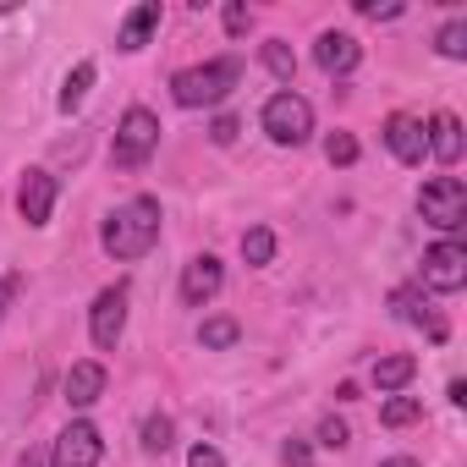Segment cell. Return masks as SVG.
<instances>
[{
	"mask_svg": "<svg viewBox=\"0 0 467 467\" xmlns=\"http://www.w3.org/2000/svg\"><path fill=\"white\" fill-rule=\"evenodd\" d=\"M160 225H165L160 198H132V203H121V209L105 220L99 248H105L116 265H132V259H143V254L160 243Z\"/></svg>",
	"mask_w": 467,
	"mask_h": 467,
	"instance_id": "cell-1",
	"label": "cell"
},
{
	"mask_svg": "<svg viewBox=\"0 0 467 467\" xmlns=\"http://www.w3.org/2000/svg\"><path fill=\"white\" fill-rule=\"evenodd\" d=\"M243 83V61L237 56H220V61H203V67H187L171 78V94L182 110H198V105H220L231 88Z\"/></svg>",
	"mask_w": 467,
	"mask_h": 467,
	"instance_id": "cell-2",
	"label": "cell"
},
{
	"mask_svg": "<svg viewBox=\"0 0 467 467\" xmlns=\"http://www.w3.org/2000/svg\"><path fill=\"white\" fill-rule=\"evenodd\" d=\"M259 121H265L270 143H281V149H297V143H308V138H314V105H308L303 94H292V88L270 94Z\"/></svg>",
	"mask_w": 467,
	"mask_h": 467,
	"instance_id": "cell-3",
	"label": "cell"
},
{
	"mask_svg": "<svg viewBox=\"0 0 467 467\" xmlns=\"http://www.w3.org/2000/svg\"><path fill=\"white\" fill-rule=\"evenodd\" d=\"M154 149H160V121H154V110L132 105V110L121 116V127H116V149H110L116 171H138V165H149Z\"/></svg>",
	"mask_w": 467,
	"mask_h": 467,
	"instance_id": "cell-4",
	"label": "cell"
},
{
	"mask_svg": "<svg viewBox=\"0 0 467 467\" xmlns=\"http://www.w3.org/2000/svg\"><path fill=\"white\" fill-rule=\"evenodd\" d=\"M418 214H423L434 231H462V225H467V187H462V176H434V182H423Z\"/></svg>",
	"mask_w": 467,
	"mask_h": 467,
	"instance_id": "cell-5",
	"label": "cell"
},
{
	"mask_svg": "<svg viewBox=\"0 0 467 467\" xmlns=\"http://www.w3.org/2000/svg\"><path fill=\"white\" fill-rule=\"evenodd\" d=\"M423 286L429 292H440V297H451V292H462L467 286V248L462 243H434L429 254H423Z\"/></svg>",
	"mask_w": 467,
	"mask_h": 467,
	"instance_id": "cell-6",
	"label": "cell"
},
{
	"mask_svg": "<svg viewBox=\"0 0 467 467\" xmlns=\"http://www.w3.org/2000/svg\"><path fill=\"white\" fill-rule=\"evenodd\" d=\"M121 330H127V281L105 286V292L94 297V308H88V336H94L99 352H116Z\"/></svg>",
	"mask_w": 467,
	"mask_h": 467,
	"instance_id": "cell-7",
	"label": "cell"
},
{
	"mask_svg": "<svg viewBox=\"0 0 467 467\" xmlns=\"http://www.w3.org/2000/svg\"><path fill=\"white\" fill-rule=\"evenodd\" d=\"M105 456V440L88 418H72L61 434H56V451H50V467H99Z\"/></svg>",
	"mask_w": 467,
	"mask_h": 467,
	"instance_id": "cell-8",
	"label": "cell"
},
{
	"mask_svg": "<svg viewBox=\"0 0 467 467\" xmlns=\"http://www.w3.org/2000/svg\"><path fill=\"white\" fill-rule=\"evenodd\" d=\"M220 286H225V270H220V259H214V254H198V259L182 270V303H187V308L214 303V297H220Z\"/></svg>",
	"mask_w": 467,
	"mask_h": 467,
	"instance_id": "cell-9",
	"label": "cell"
},
{
	"mask_svg": "<svg viewBox=\"0 0 467 467\" xmlns=\"http://www.w3.org/2000/svg\"><path fill=\"white\" fill-rule=\"evenodd\" d=\"M17 209L28 225H50V209H56V176L50 171H28L23 187H17Z\"/></svg>",
	"mask_w": 467,
	"mask_h": 467,
	"instance_id": "cell-10",
	"label": "cell"
},
{
	"mask_svg": "<svg viewBox=\"0 0 467 467\" xmlns=\"http://www.w3.org/2000/svg\"><path fill=\"white\" fill-rule=\"evenodd\" d=\"M314 61H319V72H330V78H347L358 61H363V45L352 39V34H319V45H314Z\"/></svg>",
	"mask_w": 467,
	"mask_h": 467,
	"instance_id": "cell-11",
	"label": "cell"
},
{
	"mask_svg": "<svg viewBox=\"0 0 467 467\" xmlns=\"http://www.w3.org/2000/svg\"><path fill=\"white\" fill-rule=\"evenodd\" d=\"M385 149H390L401 165H423V154H429L423 121H412V116H390V121H385Z\"/></svg>",
	"mask_w": 467,
	"mask_h": 467,
	"instance_id": "cell-12",
	"label": "cell"
},
{
	"mask_svg": "<svg viewBox=\"0 0 467 467\" xmlns=\"http://www.w3.org/2000/svg\"><path fill=\"white\" fill-rule=\"evenodd\" d=\"M390 308H396V319H407V325H423V330H429V341H445V325L429 314V303H423V286H396V292H390Z\"/></svg>",
	"mask_w": 467,
	"mask_h": 467,
	"instance_id": "cell-13",
	"label": "cell"
},
{
	"mask_svg": "<svg viewBox=\"0 0 467 467\" xmlns=\"http://www.w3.org/2000/svg\"><path fill=\"white\" fill-rule=\"evenodd\" d=\"M105 396V363H72L67 368V407H94Z\"/></svg>",
	"mask_w": 467,
	"mask_h": 467,
	"instance_id": "cell-14",
	"label": "cell"
},
{
	"mask_svg": "<svg viewBox=\"0 0 467 467\" xmlns=\"http://www.w3.org/2000/svg\"><path fill=\"white\" fill-rule=\"evenodd\" d=\"M423 138H429V154H434L440 165H456V160H462V121H456V116H434V121L423 127Z\"/></svg>",
	"mask_w": 467,
	"mask_h": 467,
	"instance_id": "cell-15",
	"label": "cell"
},
{
	"mask_svg": "<svg viewBox=\"0 0 467 467\" xmlns=\"http://www.w3.org/2000/svg\"><path fill=\"white\" fill-rule=\"evenodd\" d=\"M154 28H160V0H143V6H132V12H127V23H121L116 45H121V50H143Z\"/></svg>",
	"mask_w": 467,
	"mask_h": 467,
	"instance_id": "cell-16",
	"label": "cell"
},
{
	"mask_svg": "<svg viewBox=\"0 0 467 467\" xmlns=\"http://www.w3.org/2000/svg\"><path fill=\"white\" fill-rule=\"evenodd\" d=\"M412 374H418V358L390 352V358H379V363H374V374H368V379H374V390H379V396H396Z\"/></svg>",
	"mask_w": 467,
	"mask_h": 467,
	"instance_id": "cell-17",
	"label": "cell"
},
{
	"mask_svg": "<svg viewBox=\"0 0 467 467\" xmlns=\"http://www.w3.org/2000/svg\"><path fill=\"white\" fill-rule=\"evenodd\" d=\"M94 61H78L72 72H67V83H61V110H78L83 99H88V88H94Z\"/></svg>",
	"mask_w": 467,
	"mask_h": 467,
	"instance_id": "cell-18",
	"label": "cell"
},
{
	"mask_svg": "<svg viewBox=\"0 0 467 467\" xmlns=\"http://www.w3.org/2000/svg\"><path fill=\"white\" fill-rule=\"evenodd\" d=\"M423 418V401L418 396H390L385 407H379V423L385 429H407V423H418Z\"/></svg>",
	"mask_w": 467,
	"mask_h": 467,
	"instance_id": "cell-19",
	"label": "cell"
},
{
	"mask_svg": "<svg viewBox=\"0 0 467 467\" xmlns=\"http://www.w3.org/2000/svg\"><path fill=\"white\" fill-rule=\"evenodd\" d=\"M171 445H176V423H171L165 412L143 418V451H149V456H165Z\"/></svg>",
	"mask_w": 467,
	"mask_h": 467,
	"instance_id": "cell-20",
	"label": "cell"
},
{
	"mask_svg": "<svg viewBox=\"0 0 467 467\" xmlns=\"http://www.w3.org/2000/svg\"><path fill=\"white\" fill-rule=\"evenodd\" d=\"M198 341H203L209 352H225V347H237V341H243V325H237V319H203Z\"/></svg>",
	"mask_w": 467,
	"mask_h": 467,
	"instance_id": "cell-21",
	"label": "cell"
},
{
	"mask_svg": "<svg viewBox=\"0 0 467 467\" xmlns=\"http://www.w3.org/2000/svg\"><path fill=\"white\" fill-rule=\"evenodd\" d=\"M243 259H248V265H270V259H275V231H270V225L243 231Z\"/></svg>",
	"mask_w": 467,
	"mask_h": 467,
	"instance_id": "cell-22",
	"label": "cell"
},
{
	"mask_svg": "<svg viewBox=\"0 0 467 467\" xmlns=\"http://www.w3.org/2000/svg\"><path fill=\"white\" fill-rule=\"evenodd\" d=\"M434 50H440L445 61H462V56H467V23H462V17H451V23L440 28V39H434Z\"/></svg>",
	"mask_w": 467,
	"mask_h": 467,
	"instance_id": "cell-23",
	"label": "cell"
},
{
	"mask_svg": "<svg viewBox=\"0 0 467 467\" xmlns=\"http://www.w3.org/2000/svg\"><path fill=\"white\" fill-rule=\"evenodd\" d=\"M265 67H270L281 83H292V72H297V56H292V45H286V39H270V45H265Z\"/></svg>",
	"mask_w": 467,
	"mask_h": 467,
	"instance_id": "cell-24",
	"label": "cell"
},
{
	"mask_svg": "<svg viewBox=\"0 0 467 467\" xmlns=\"http://www.w3.org/2000/svg\"><path fill=\"white\" fill-rule=\"evenodd\" d=\"M358 154H363V149H358L352 132H330V138H325V160H330V165H358Z\"/></svg>",
	"mask_w": 467,
	"mask_h": 467,
	"instance_id": "cell-25",
	"label": "cell"
},
{
	"mask_svg": "<svg viewBox=\"0 0 467 467\" xmlns=\"http://www.w3.org/2000/svg\"><path fill=\"white\" fill-rule=\"evenodd\" d=\"M220 23H225V34H231V39H243V34L254 28V12L243 6V0H231V6L220 12Z\"/></svg>",
	"mask_w": 467,
	"mask_h": 467,
	"instance_id": "cell-26",
	"label": "cell"
},
{
	"mask_svg": "<svg viewBox=\"0 0 467 467\" xmlns=\"http://www.w3.org/2000/svg\"><path fill=\"white\" fill-rule=\"evenodd\" d=\"M347 440H352V429H347L341 418H325V423H319V445H330V451H341Z\"/></svg>",
	"mask_w": 467,
	"mask_h": 467,
	"instance_id": "cell-27",
	"label": "cell"
},
{
	"mask_svg": "<svg viewBox=\"0 0 467 467\" xmlns=\"http://www.w3.org/2000/svg\"><path fill=\"white\" fill-rule=\"evenodd\" d=\"M237 132H243V121H237V116H214V127H209V138H214V143H237Z\"/></svg>",
	"mask_w": 467,
	"mask_h": 467,
	"instance_id": "cell-28",
	"label": "cell"
},
{
	"mask_svg": "<svg viewBox=\"0 0 467 467\" xmlns=\"http://www.w3.org/2000/svg\"><path fill=\"white\" fill-rule=\"evenodd\" d=\"M187 467H225V456H220L214 445H192V451H187Z\"/></svg>",
	"mask_w": 467,
	"mask_h": 467,
	"instance_id": "cell-29",
	"label": "cell"
},
{
	"mask_svg": "<svg viewBox=\"0 0 467 467\" xmlns=\"http://www.w3.org/2000/svg\"><path fill=\"white\" fill-rule=\"evenodd\" d=\"M358 12H363V17H374V23H390V17H401V6H379V0H358Z\"/></svg>",
	"mask_w": 467,
	"mask_h": 467,
	"instance_id": "cell-30",
	"label": "cell"
},
{
	"mask_svg": "<svg viewBox=\"0 0 467 467\" xmlns=\"http://www.w3.org/2000/svg\"><path fill=\"white\" fill-rule=\"evenodd\" d=\"M17 292H23V281H17V275H6V281H0V319H6V308L17 303Z\"/></svg>",
	"mask_w": 467,
	"mask_h": 467,
	"instance_id": "cell-31",
	"label": "cell"
},
{
	"mask_svg": "<svg viewBox=\"0 0 467 467\" xmlns=\"http://www.w3.org/2000/svg\"><path fill=\"white\" fill-rule=\"evenodd\" d=\"M281 456H286L292 467H314V456H308V445H303V440H286V451H281Z\"/></svg>",
	"mask_w": 467,
	"mask_h": 467,
	"instance_id": "cell-32",
	"label": "cell"
},
{
	"mask_svg": "<svg viewBox=\"0 0 467 467\" xmlns=\"http://www.w3.org/2000/svg\"><path fill=\"white\" fill-rule=\"evenodd\" d=\"M379 467H423V462H412V456H390V462H379Z\"/></svg>",
	"mask_w": 467,
	"mask_h": 467,
	"instance_id": "cell-33",
	"label": "cell"
},
{
	"mask_svg": "<svg viewBox=\"0 0 467 467\" xmlns=\"http://www.w3.org/2000/svg\"><path fill=\"white\" fill-rule=\"evenodd\" d=\"M17 467H39V456H34V451H28V456H23V462H17Z\"/></svg>",
	"mask_w": 467,
	"mask_h": 467,
	"instance_id": "cell-34",
	"label": "cell"
}]
</instances>
